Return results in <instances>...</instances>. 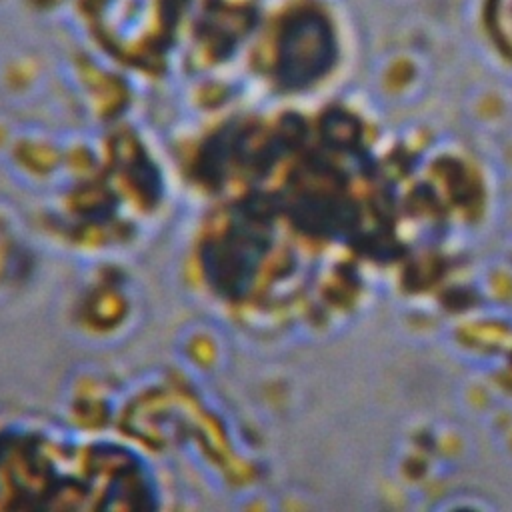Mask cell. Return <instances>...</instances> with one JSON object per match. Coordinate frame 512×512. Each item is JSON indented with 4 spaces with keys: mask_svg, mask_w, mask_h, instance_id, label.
I'll return each instance as SVG.
<instances>
[{
    "mask_svg": "<svg viewBox=\"0 0 512 512\" xmlns=\"http://www.w3.org/2000/svg\"><path fill=\"white\" fill-rule=\"evenodd\" d=\"M488 24L496 42L512 54V0H490Z\"/></svg>",
    "mask_w": 512,
    "mask_h": 512,
    "instance_id": "cell-1",
    "label": "cell"
}]
</instances>
